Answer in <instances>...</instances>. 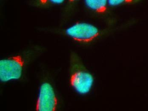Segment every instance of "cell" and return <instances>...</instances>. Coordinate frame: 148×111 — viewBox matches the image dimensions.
<instances>
[{
    "label": "cell",
    "mask_w": 148,
    "mask_h": 111,
    "mask_svg": "<svg viewBox=\"0 0 148 111\" xmlns=\"http://www.w3.org/2000/svg\"><path fill=\"white\" fill-rule=\"evenodd\" d=\"M24 61L17 56L0 61V79L3 82L18 79L21 77Z\"/></svg>",
    "instance_id": "cell-3"
},
{
    "label": "cell",
    "mask_w": 148,
    "mask_h": 111,
    "mask_svg": "<svg viewBox=\"0 0 148 111\" xmlns=\"http://www.w3.org/2000/svg\"><path fill=\"white\" fill-rule=\"evenodd\" d=\"M142 0H108V3L112 6H117L121 4H132L140 2Z\"/></svg>",
    "instance_id": "cell-6"
},
{
    "label": "cell",
    "mask_w": 148,
    "mask_h": 111,
    "mask_svg": "<svg viewBox=\"0 0 148 111\" xmlns=\"http://www.w3.org/2000/svg\"><path fill=\"white\" fill-rule=\"evenodd\" d=\"M77 1V0H69V1L71 2H75Z\"/></svg>",
    "instance_id": "cell-8"
},
{
    "label": "cell",
    "mask_w": 148,
    "mask_h": 111,
    "mask_svg": "<svg viewBox=\"0 0 148 111\" xmlns=\"http://www.w3.org/2000/svg\"><path fill=\"white\" fill-rule=\"evenodd\" d=\"M86 5L89 9L99 13L107 10L108 0H85Z\"/></svg>",
    "instance_id": "cell-5"
},
{
    "label": "cell",
    "mask_w": 148,
    "mask_h": 111,
    "mask_svg": "<svg viewBox=\"0 0 148 111\" xmlns=\"http://www.w3.org/2000/svg\"><path fill=\"white\" fill-rule=\"evenodd\" d=\"M66 33L69 37L76 41L88 43L99 37L100 31L92 24L81 22L68 28Z\"/></svg>",
    "instance_id": "cell-2"
},
{
    "label": "cell",
    "mask_w": 148,
    "mask_h": 111,
    "mask_svg": "<svg viewBox=\"0 0 148 111\" xmlns=\"http://www.w3.org/2000/svg\"><path fill=\"white\" fill-rule=\"evenodd\" d=\"M70 82L74 90L80 94L84 95L91 91L94 78L87 70L80 58L73 53L70 59Z\"/></svg>",
    "instance_id": "cell-1"
},
{
    "label": "cell",
    "mask_w": 148,
    "mask_h": 111,
    "mask_svg": "<svg viewBox=\"0 0 148 111\" xmlns=\"http://www.w3.org/2000/svg\"><path fill=\"white\" fill-rule=\"evenodd\" d=\"M65 0H40L42 4H45L47 3H50L55 4H60L64 2Z\"/></svg>",
    "instance_id": "cell-7"
},
{
    "label": "cell",
    "mask_w": 148,
    "mask_h": 111,
    "mask_svg": "<svg viewBox=\"0 0 148 111\" xmlns=\"http://www.w3.org/2000/svg\"><path fill=\"white\" fill-rule=\"evenodd\" d=\"M57 99L52 85L48 83L42 84L40 88L36 110L54 111L56 109Z\"/></svg>",
    "instance_id": "cell-4"
}]
</instances>
